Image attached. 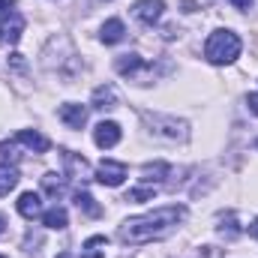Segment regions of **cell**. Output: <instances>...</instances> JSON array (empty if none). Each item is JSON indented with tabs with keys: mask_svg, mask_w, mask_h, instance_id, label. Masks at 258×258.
Segmentation results:
<instances>
[{
	"mask_svg": "<svg viewBox=\"0 0 258 258\" xmlns=\"http://www.w3.org/2000/svg\"><path fill=\"white\" fill-rule=\"evenodd\" d=\"M75 207H78L81 213H87V216H99V213H102V207L93 201L90 192H75Z\"/></svg>",
	"mask_w": 258,
	"mask_h": 258,
	"instance_id": "obj_17",
	"label": "cell"
},
{
	"mask_svg": "<svg viewBox=\"0 0 258 258\" xmlns=\"http://www.w3.org/2000/svg\"><path fill=\"white\" fill-rule=\"evenodd\" d=\"M183 219H186V207H183V204L156 207V210H150V213H144V216L126 219L123 228H120V240H123V243H132V246L162 240V237H168Z\"/></svg>",
	"mask_w": 258,
	"mask_h": 258,
	"instance_id": "obj_1",
	"label": "cell"
},
{
	"mask_svg": "<svg viewBox=\"0 0 258 258\" xmlns=\"http://www.w3.org/2000/svg\"><path fill=\"white\" fill-rule=\"evenodd\" d=\"M42 189L51 195V198H60L66 189V183H63V174H57V171H48L45 177H42Z\"/></svg>",
	"mask_w": 258,
	"mask_h": 258,
	"instance_id": "obj_15",
	"label": "cell"
},
{
	"mask_svg": "<svg viewBox=\"0 0 258 258\" xmlns=\"http://www.w3.org/2000/svg\"><path fill=\"white\" fill-rule=\"evenodd\" d=\"M249 234H252V237H255V240H258V219H255V222H252V225H249Z\"/></svg>",
	"mask_w": 258,
	"mask_h": 258,
	"instance_id": "obj_24",
	"label": "cell"
},
{
	"mask_svg": "<svg viewBox=\"0 0 258 258\" xmlns=\"http://www.w3.org/2000/svg\"><path fill=\"white\" fill-rule=\"evenodd\" d=\"M246 105H249L252 114H258V93H249V96H246Z\"/></svg>",
	"mask_w": 258,
	"mask_h": 258,
	"instance_id": "obj_22",
	"label": "cell"
},
{
	"mask_svg": "<svg viewBox=\"0 0 258 258\" xmlns=\"http://www.w3.org/2000/svg\"><path fill=\"white\" fill-rule=\"evenodd\" d=\"M18 213L24 216V219H36V216H42V198L39 192H24L18 198Z\"/></svg>",
	"mask_w": 258,
	"mask_h": 258,
	"instance_id": "obj_9",
	"label": "cell"
},
{
	"mask_svg": "<svg viewBox=\"0 0 258 258\" xmlns=\"http://www.w3.org/2000/svg\"><path fill=\"white\" fill-rule=\"evenodd\" d=\"M168 171H171V168H168L165 162H147V165L141 168V180H144V183H150V180H165Z\"/></svg>",
	"mask_w": 258,
	"mask_h": 258,
	"instance_id": "obj_16",
	"label": "cell"
},
{
	"mask_svg": "<svg viewBox=\"0 0 258 258\" xmlns=\"http://www.w3.org/2000/svg\"><path fill=\"white\" fill-rule=\"evenodd\" d=\"M162 12H165V3H162V0H138V3L132 6V15H135L141 24H147V27H153V24L162 18Z\"/></svg>",
	"mask_w": 258,
	"mask_h": 258,
	"instance_id": "obj_4",
	"label": "cell"
},
{
	"mask_svg": "<svg viewBox=\"0 0 258 258\" xmlns=\"http://www.w3.org/2000/svg\"><path fill=\"white\" fill-rule=\"evenodd\" d=\"M123 36H126V27H123L120 18H108V21L102 24V30H99V39H102L105 45H117Z\"/></svg>",
	"mask_w": 258,
	"mask_h": 258,
	"instance_id": "obj_10",
	"label": "cell"
},
{
	"mask_svg": "<svg viewBox=\"0 0 258 258\" xmlns=\"http://www.w3.org/2000/svg\"><path fill=\"white\" fill-rule=\"evenodd\" d=\"M93 141L99 144V147H114L117 141H120V126L114 123V120H102V123H96L93 129Z\"/></svg>",
	"mask_w": 258,
	"mask_h": 258,
	"instance_id": "obj_5",
	"label": "cell"
},
{
	"mask_svg": "<svg viewBox=\"0 0 258 258\" xmlns=\"http://www.w3.org/2000/svg\"><path fill=\"white\" fill-rule=\"evenodd\" d=\"M153 198V189L150 186H141V189H129L126 201H150Z\"/></svg>",
	"mask_w": 258,
	"mask_h": 258,
	"instance_id": "obj_20",
	"label": "cell"
},
{
	"mask_svg": "<svg viewBox=\"0 0 258 258\" xmlns=\"http://www.w3.org/2000/svg\"><path fill=\"white\" fill-rule=\"evenodd\" d=\"M63 159H66V165L72 168V174H75V177H81V180H84V177H90V168H87V162H84V159H78V156H75V153H69V150H63Z\"/></svg>",
	"mask_w": 258,
	"mask_h": 258,
	"instance_id": "obj_19",
	"label": "cell"
},
{
	"mask_svg": "<svg viewBox=\"0 0 258 258\" xmlns=\"http://www.w3.org/2000/svg\"><path fill=\"white\" fill-rule=\"evenodd\" d=\"M21 33H24V18L18 15V12H12L9 18H3V27H0V42H18L21 39Z\"/></svg>",
	"mask_w": 258,
	"mask_h": 258,
	"instance_id": "obj_8",
	"label": "cell"
},
{
	"mask_svg": "<svg viewBox=\"0 0 258 258\" xmlns=\"http://www.w3.org/2000/svg\"><path fill=\"white\" fill-rule=\"evenodd\" d=\"M15 3H18V0H0V21L15 12Z\"/></svg>",
	"mask_w": 258,
	"mask_h": 258,
	"instance_id": "obj_21",
	"label": "cell"
},
{
	"mask_svg": "<svg viewBox=\"0 0 258 258\" xmlns=\"http://www.w3.org/2000/svg\"><path fill=\"white\" fill-rule=\"evenodd\" d=\"M249 3H252V0H231V6H237V9H246Z\"/></svg>",
	"mask_w": 258,
	"mask_h": 258,
	"instance_id": "obj_23",
	"label": "cell"
},
{
	"mask_svg": "<svg viewBox=\"0 0 258 258\" xmlns=\"http://www.w3.org/2000/svg\"><path fill=\"white\" fill-rule=\"evenodd\" d=\"M114 69H117L120 75H132V72L144 69V60H141L138 54H120V57L114 60Z\"/></svg>",
	"mask_w": 258,
	"mask_h": 258,
	"instance_id": "obj_14",
	"label": "cell"
},
{
	"mask_svg": "<svg viewBox=\"0 0 258 258\" xmlns=\"http://www.w3.org/2000/svg\"><path fill=\"white\" fill-rule=\"evenodd\" d=\"M0 258H3V255H0Z\"/></svg>",
	"mask_w": 258,
	"mask_h": 258,
	"instance_id": "obj_29",
	"label": "cell"
},
{
	"mask_svg": "<svg viewBox=\"0 0 258 258\" xmlns=\"http://www.w3.org/2000/svg\"><path fill=\"white\" fill-rule=\"evenodd\" d=\"M3 228H6V219H3V213H0V234H3Z\"/></svg>",
	"mask_w": 258,
	"mask_h": 258,
	"instance_id": "obj_25",
	"label": "cell"
},
{
	"mask_svg": "<svg viewBox=\"0 0 258 258\" xmlns=\"http://www.w3.org/2000/svg\"><path fill=\"white\" fill-rule=\"evenodd\" d=\"M66 210L63 207H51V210H45L42 213V225L45 228H51V231H60V228H66Z\"/></svg>",
	"mask_w": 258,
	"mask_h": 258,
	"instance_id": "obj_13",
	"label": "cell"
},
{
	"mask_svg": "<svg viewBox=\"0 0 258 258\" xmlns=\"http://www.w3.org/2000/svg\"><path fill=\"white\" fill-rule=\"evenodd\" d=\"M57 258H72V255H69V252H60V255H57Z\"/></svg>",
	"mask_w": 258,
	"mask_h": 258,
	"instance_id": "obj_26",
	"label": "cell"
},
{
	"mask_svg": "<svg viewBox=\"0 0 258 258\" xmlns=\"http://www.w3.org/2000/svg\"><path fill=\"white\" fill-rule=\"evenodd\" d=\"M60 120H63L69 129H81L84 123H87V108L84 105H78V102H66V105H60Z\"/></svg>",
	"mask_w": 258,
	"mask_h": 258,
	"instance_id": "obj_6",
	"label": "cell"
},
{
	"mask_svg": "<svg viewBox=\"0 0 258 258\" xmlns=\"http://www.w3.org/2000/svg\"><path fill=\"white\" fill-rule=\"evenodd\" d=\"M240 48L243 45H240V36L234 30H213L210 39H207V45H204V57L216 66H225V63L237 60Z\"/></svg>",
	"mask_w": 258,
	"mask_h": 258,
	"instance_id": "obj_2",
	"label": "cell"
},
{
	"mask_svg": "<svg viewBox=\"0 0 258 258\" xmlns=\"http://www.w3.org/2000/svg\"><path fill=\"white\" fill-rule=\"evenodd\" d=\"M15 141L24 144V147H30L33 153H45V150L51 147V141H48L45 135H39L36 129H18V132H15Z\"/></svg>",
	"mask_w": 258,
	"mask_h": 258,
	"instance_id": "obj_7",
	"label": "cell"
},
{
	"mask_svg": "<svg viewBox=\"0 0 258 258\" xmlns=\"http://www.w3.org/2000/svg\"><path fill=\"white\" fill-rule=\"evenodd\" d=\"M96 180H99L102 186H120V183L126 180V165H123V162H114V159H105V162H99V168H96Z\"/></svg>",
	"mask_w": 258,
	"mask_h": 258,
	"instance_id": "obj_3",
	"label": "cell"
},
{
	"mask_svg": "<svg viewBox=\"0 0 258 258\" xmlns=\"http://www.w3.org/2000/svg\"><path fill=\"white\" fill-rule=\"evenodd\" d=\"M102 246H108V237H102V234L90 237V240L84 243V252H81V258H105Z\"/></svg>",
	"mask_w": 258,
	"mask_h": 258,
	"instance_id": "obj_18",
	"label": "cell"
},
{
	"mask_svg": "<svg viewBox=\"0 0 258 258\" xmlns=\"http://www.w3.org/2000/svg\"><path fill=\"white\" fill-rule=\"evenodd\" d=\"M93 108H114L117 105V93H114V87H108V84H102V87H96L93 90Z\"/></svg>",
	"mask_w": 258,
	"mask_h": 258,
	"instance_id": "obj_12",
	"label": "cell"
},
{
	"mask_svg": "<svg viewBox=\"0 0 258 258\" xmlns=\"http://www.w3.org/2000/svg\"><path fill=\"white\" fill-rule=\"evenodd\" d=\"M0 27H3V21H0Z\"/></svg>",
	"mask_w": 258,
	"mask_h": 258,
	"instance_id": "obj_27",
	"label": "cell"
},
{
	"mask_svg": "<svg viewBox=\"0 0 258 258\" xmlns=\"http://www.w3.org/2000/svg\"><path fill=\"white\" fill-rule=\"evenodd\" d=\"M18 168L9 165V162H0V195H9L15 186H18Z\"/></svg>",
	"mask_w": 258,
	"mask_h": 258,
	"instance_id": "obj_11",
	"label": "cell"
},
{
	"mask_svg": "<svg viewBox=\"0 0 258 258\" xmlns=\"http://www.w3.org/2000/svg\"><path fill=\"white\" fill-rule=\"evenodd\" d=\"M255 147H258V141H255Z\"/></svg>",
	"mask_w": 258,
	"mask_h": 258,
	"instance_id": "obj_28",
	"label": "cell"
}]
</instances>
